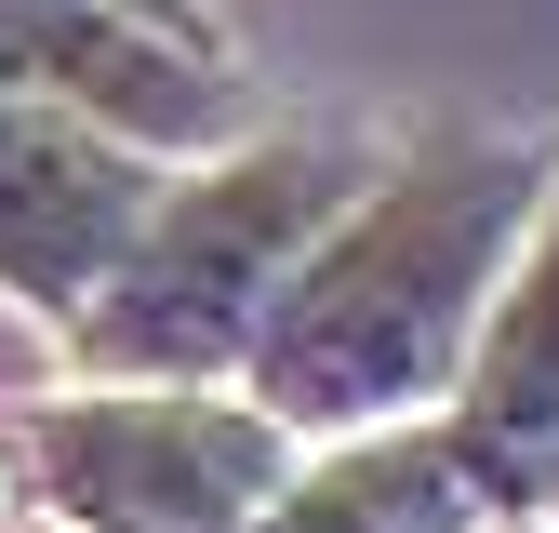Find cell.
I'll return each mask as SVG.
<instances>
[{
    "label": "cell",
    "instance_id": "cell-3",
    "mask_svg": "<svg viewBox=\"0 0 559 533\" xmlns=\"http://www.w3.org/2000/svg\"><path fill=\"white\" fill-rule=\"evenodd\" d=\"M0 453L53 533H253L307 466V440L253 414L240 387H107V374L27 400Z\"/></svg>",
    "mask_w": 559,
    "mask_h": 533
},
{
    "label": "cell",
    "instance_id": "cell-2",
    "mask_svg": "<svg viewBox=\"0 0 559 533\" xmlns=\"http://www.w3.org/2000/svg\"><path fill=\"white\" fill-rule=\"evenodd\" d=\"M373 187L360 147L333 133H240L227 161H187L160 187L147 240L120 253V281L94 294V320L67 333L81 374L107 387H240L266 307L294 294V266L333 240V214Z\"/></svg>",
    "mask_w": 559,
    "mask_h": 533
},
{
    "label": "cell",
    "instance_id": "cell-7",
    "mask_svg": "<svg viewBox=\"0 0 559 533\" xmlns=\"http://www.w3.org/2000/svg\"><path fill=\"white\" fill-rule=\"evenodd\" d=\"M253 533H493V494L466 481V453L440 427H386V440H333L294 466Z\"/></svg>",
    "mask_w": 559,
    "mask_h": 533
},
{
    "label": "cell",
    "instance_id": "cell-4",
    "mask_svg": "<svg viewBox=\"0 0 559 533\" xmlns=\"http://www.w3.org/2000/svg\"><path fill=\"white\" fill-rule=\"evenodd\" d=\"M0 94L67 107V120L120 133V147L174 161V174L227 161L253 133V94H240L227 40H187L160 14H133V0H0Z\"/></svg>",
    "mask_w": 559,
    "mask_h": 533
},
{
    "label": "cell",
    "instance_id": "cell-9",
    "mask_svg": "<svg viewBox=\"0 0 559 533\" xmlns=\"http://www.w3.org/2000/svg\"><path fill=\"white\" fill-rule=\"evenodd\" d=\"M493 533H559V520H493Z\"/></svg>",
    "mask_w": 559,
    "mask_h": 533
},
{
    "label": "cell",
    "instance_id": "cell-5",
    "mask_svg": "<svg viewBox=\"0 0 559 533\" xmlns=\"http://www.w3.org/2000/svg\"><path fill=\"white\" fill-rule=\"evenodd\" d=\"M174 161L120 147V133L0 94V307H27L53 333H81L94 294L120 281V253L147 240Z\"/></svg>",
    "mask_w": 559,
    "mask_h": 533
},
{
    "label": "cell",
    "instance_id": "cell-6",
    "mask_svg": "<svg viewBox=\"0 0 559 533\" xmlns=\"http://www.w3.org/2000/svg\"><path fill=\"white\" fill-rule=\"evenodd\" d=\"M440 440L493 494V520H559V187H546V214L507 266L493 320H479V347H466Z\"/></svg>",
    "mask_w": 559,
    "mask_h": 533
},
{
    "label": "cell",
    "instance_id": "cell-1",
    "mask_svg": "<svg viewBox=\"0 0 559 533\" xmlns=\"http://www.w3.org/2000/svg\"><path fill=\"white\" fill-rule=\"evenodd\" d=\"M546 187H559V147H533V133H427V147L373 161V187L333 214V240L266 307L240 400L280 414L307 453L440 427Z\"/></svg>",
    "mask_w": 559,
    "mask_h": 533
},
{
    "label": "cell",
    "instance_id": "cell-8",
    "mask_svg": "<svg viewBox=\"0 0 559 533\" xmlns=\"http://www.w3.org/2000/svg\"><path fill=\"white\" fill-rule=\"evenodd\" d=\"M27 520V481H14V453H0V533H14Z\"/></svg>",
    "mask_w": 559,
    "mask_h": 533
}]
</instances>
